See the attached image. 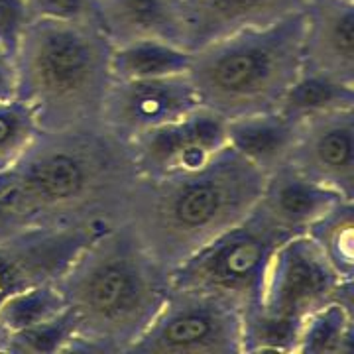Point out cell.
Masks as SVG:
<instances>
[{
	"label": "cell",
	"instance_id": "ac0fdd59",
	"mask_svg": "<svg viewBox=\"0 0 354 354\" xmlns=\"http://www.w3.org/2000/svg\"><path fill=\"white\" fill-rule=\"evenodd\" d=\"M191 50L160 39H140L118 44L111 50L113 81L160 79L187 75Z\"/></svg>",
	"mask_w": 354,
	"mask_h": 354
},
{
	"label": "cell",
	"instance_id": "3957f363",
	"mask_svg": "<svg viewBox=\"0 0 354 354\" xmlns=\"http://www.w3.org/2000/svg\"><path fill=\"white\" fill-rule=\"evenodd\" d=\"M264 174L225 148L209 165L167 179L138 177L120 221L171 274L258 205Z\"/></svg>",
	"mask_w": 354,
	"mask_h": 354
},
{
	"label": "cell",
	"instance_id": "484cf974",
	"mask_svg": "<svg viewBox=\"0 0 354 354\" xmlns=\"http://www.w3.org/2000/svg\"><path fill=\"white\" fill-rule=\"evenodd\" d=\"M16 97H18L16 57L0 48V102L12 101Z\"/></svg>",
	"mask_w": 354,
	"mask_h": 354
},
{
	"label": "cell",
	"instance_id": "7402d4cb",
	"mask_svg": "<svg viewBox=\"0 0 354 354\" xmlns=\"http://www.w3.org/2000/svg\"><path fill=\"white\" fill-rule=\"evenodd\" d=\"M79 327L73 313L65 309L53 319L18 333H10L4 353L12 354H59L75 353Z\"/></svg>",
	"mask_w": 354,
	"mask_h": 354
},
{
	"label": "cell",
	"instance_id": "277c9868",
	"mask_svg": "<svg viewBox=\"0 0 354 354\" xmlns=\"http://www.w3.org/2000/svg\"><path fill=\"white\" fill-rule=\"evenodd\" d=\"M113 44L97 24L34 20L16 51L18 99L41 130L102 127Z\"/></svg>",
	"mask_w": 354,
	"mask_h": 354
},
{
	"label": "cell",
	"instance_id": "7a4b0ae2",
	"mask_svg": "<svg viewBox=\"0 0 354 354\" xmlns=\"http://www.w3.org/2000/svg\"><path fill=\"white\" fill-rule=\"evenodd\" d=\"M57 286L79 327L75 353H128L164 305L171 274L116 221L81 248Z\"/></svg>",
	"mask_w": 354,
	"mask_h": 354
},
{
	"label": "cell",
	"instance_id": "e0dca14e",
	"mask_svg": "<svg viewBox=\"0 0 354 354\" xmlns=\"http://www.w3.org/2000/svg\"><path fill=\"white\" fill-rule=\"evenodd\" d=\"M354 353V279L342 281L337 295L305 319L293 354Z\"/></svg>",
	"mask_w": 354,
	"mask_h": 354
},
{
	"label": "cell",
	"instance_id": "d4e9b609",
	"mask_svg": "<svg viewBox=\"0 0 354 354\" xmlns=\"http://www.w3.org/2000/svg\"><path fill=\"white\" fill-rule=\"evenodd\" d=\"M32 22L34 14L28 0H0V48L16 57L20 41Z\"/></svg>",
	"mask_w": 354,
	"mask_h": 354
},
{
	"label": "cell",
	"instance_id": "4fadbf2b",
	"mask_svg": "<svg viewBox=\"0 0 354 354\" xmlns=\"http://www.w3.org/2000/svg\"><path fill=\"white\" fill-rule=\"evenodd\" d=\"M342 199V195L286 164L264 177L256 209L286 236H297Z\"/></svg>",
	"mask_w": 354,
	"mask_h": 354
},
{
	"label": "cell",
	"instance_id": "ba28073f",
	"mask_svg": "<svg viewBox=\"0 0 354 354\" xmlns=\"http://www.w3.org/2000/svg\"><path fill=\"white\" fill-rule=\"evenodd\" d=\"M244 313L215 295L174 288L128 354H242Z\"/></svg>",
	"mask_w": 354,
	"mask_h": 354
},
{
	"label": "cell",
	"instance_id": "5b68a950",
	"mask_svg": "<svg viewBox=\"0 0 354 354\" xmlns=\"http://www.w3.org/2000/svg\"><path fill=\"white\" fill-rule=\"evenodd\" d=\"M304 67V10L191 50L201 106L225 120L276 111Z\"/></svg>",
	"mask_w": 354,
	"mask_h": 354
},
{
	"label": "cell",
	"instance_id": "52a82bcc",
	"mask_svg": "<svg viewBox=\"0 0 354 354\" xmlns=\"http://www.w3.org/2000/svg\"><path fill=\"white\" fill-rule=\"evenodd\" d=\"M288 239L254 207L246 218L171 270V286L215 295L244 313L256 304L268 264Z\"/></svg>",
	"mask_w": 354,
	"mask_h": 354
},
{
	"label": "cell",
	"instance_id": "6da1fadb",
	"mask_svg": "<svg viewBox=\"0 0 354 354\" xmlns=\"http://www.w3.org/2000/svg\"><path fill=\"white\" fill-rule=\"evenodd\" d=\"M136 179L128 142L104 127L41 130L0 176V241L24 230L116 223Z\"/></svg>",
	"mask_w": 354,
	"mask_h": 354
},
{
	"label": "cell",
	"instance_id": "4316f807",
	"mask_svg": "<svg viewBox=\"0 0 354 354\" xmlns=\"http://www.w3.org/2000/svg\"><path fill=\"white\" fill-rule=\"evenodd\" d=\"M6 341H8V330L0 325V353H4V348H6Z\"/></svg>",
	"mask_w": 354,
	"mask_h": 354
},
{
	"label": "cell",
	"instance_id": "44dd1931",
	"mask_svg": "<svg viewBox=\"0 0 354 354\" xmlns=\"http://www.w3.org/2000/svg\"><path fill=\"white\" fill-rule=\"evenodd\" d=\"M67 309L57 281L22 286L0 295V325L10 333L34 327Z\"/></svg>",
	"mask_w": 354,
	"mask_h": 354
},
{
	"label": "cell",
	"instance_id": "d6986e66",
	"mask_svg": "<svg viewBox=\"0 0 354 354\" xmlns=\"http://www.w3.org/2000/svg\"><path fill=\"white\" fill-rule=\"evenodd\" d=\"M342 109H354V83L301 69L276 111L295 122H305Z\"/></svg>",
	"mask_w": 354,
	"mask_h": 354
},
{
	"label": "cell",
	"instance_id": "5bb4252c",
	"mask_svg": "<svg viewBox=\"0 0 354 354\" xmlns=\"http://www.w3.org/2000/svg\"><path fill=\"white\" fill-rule=\"evenodd\" d=\"M97 24L113 46L160 39L187 48L185 0H97Z\"/></svg>",
	"mask_w": 354,
	"mask_h": 354
},
{
	"label": "cell",
	"instance_id": "8fae6325",
	"mask_svg": "<svg viewBox=\"0 0 354 354\" xmlns=\"http://www.w3.org/2000/svg\"><path fill=\"white\" fill-rule=\"evenodd\" d=\"M290 164L344 199H354V109L301 122Z\"/></svg>",
	"mask_w": 354,
	"mask_h": 354
},
{
	"label": "cell",
	"instance_id": "cb8c5ba5",
	"mask_svg": "<svg viewBox=\"0 0 354 354\" xmlns=\"http://www.w3.org/2000/svg\"><path fill=\"white\" fill-rule=\"evenodd\" d=\"M28 4L34 20L97 24V0H28Z\"/></svg>",
	"mask_w": 354,
	"mask_h": 354
},
{
	"label": "cell",
	"instance_id": "8992f818",
	"mask_svg": "<svg viewBox=\"0 0 354 354\" xmlns=\"http://www.w3.org/2000/svg\"><path fill=\"white\" fill-rule=\"evenodd\" d=\"M342 281L305 234L291 236L272 256L256 304L244 311L242 354L295 353L299 327L330 301Z\"/></svg>",
	"mask_w": 354,
	"mask_h": 354
},
{
	"label": "cell",
	"instance_id": "2e32d148",
	"mask_svg": "<svg viewBox=\"0 0 354 354\" xmlns=\"http://www.w3.org/2000/svg\"><path fill=\"white\" fill-rule=\"evenodd\" d=\"M301 122L279 111L227 120V146L264 176L290 164Z\"/></svg>",
	"mask_w": 354,
	"mask_h": 354
},
{
	"label": "cell",
	"instance_id": "9a60e30c",
	"mask_svg": "<svg viewBox=\"0 0 354 354\" xmlns=\"http://www.w3.org/2000/svg\"><path fill=\"white\" fill-rule=\"evenodd\" d=\"M307 0H185L187 48L301 12Z\"/></svg>",
	"mask_w": 354,
	"mask_h": 354
},
{
	"label": "cell",
	"instance_id": "ffe728a7",
	"mask_svg": "<svg viewBox=\"0 0 354 354\" xmlns=\"http://www.w3.org/2000/svg\"><path fill=\"white\" fill-rule=\"evenodd\" d=\"M341 279H354V199H342L305 230Z\"/></svg>",
	"mask_w": 354,
	"mask_h": 354
},
{
	"label": "cell",
	"instance_id": "9c48e42d",
	"mask_svg": "<svg viewBox=\"0 0 354 354\" xmlns=\"http://www.w3.org/2000/svg\"><path fill=\"white\" fill-rule=\"evenodd\" d=\"M142 179H167L199 171L227 148V120L199 106L187 116L128 142Z\"/></svg>",
	"mask_w": 354,
	"mask_h": 354
},
{
	"label": "cell",
	"instance_id": "30bf717a",
	"mask_svg": "<svg viewBox=\"0 0 354 354\" xmlns=\"http://www.w3.org/2000/svg\"><path fill=\"white\" fill-rule=\"evenodd\" d=\"M201 106L187 75L113 81L101 124L124 142L176 122Z\"/></svg>",
	"mask_w": 354,
	"mask_h": 354
},
{
	"label": "cell",
	"instance_id": "7c38bea8",
	"mask_svg": "<svg viewBox=\"0 0 354 354\" xmlns=\"http://www.w3.org/2000/svg\"><path fill=\"white\" fill-rule=\"evenodd\" d=\"M304 71L354 83V0H307Z\"/></svg>",
	"mask_w": 354,
	"mask_h": 354
},
{
	"label": "cell",
	"instance_id": "603a6c76",
	"mask_svg": "<svg viewBox=\"0 0 354 354\" xmlns=\"http://www.w3.org/2000/svg\"><path fill=\"white\" fill-rule=\"evenodd\" d=\"M39 132L36 114L22 99L0 102V176L24 156Z\"/></svg>",
	"mask_w": 354,
	"mask_h": 354
}]
</instances>
